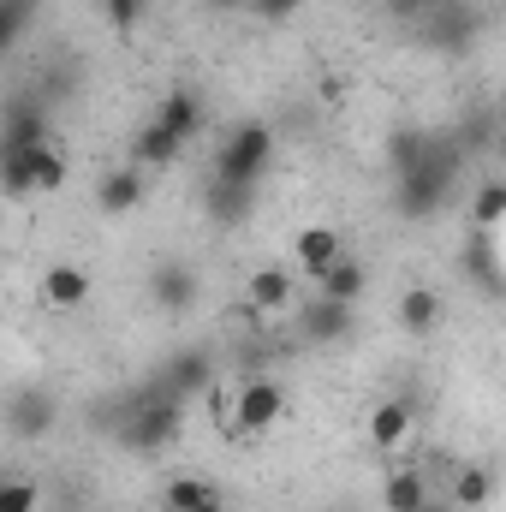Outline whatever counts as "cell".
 <instances>
[{
  "instance_id": "d4e9b609",
  "label": "cell",
  "mask_w": 506,
  "mask_h": 512,
  "mask_svg": "<svg viewBox=\"0 0 506 512\" xmlns=\"http://www.w3.org/2000/svg\"><path fill=\"white\" fill-rule=\"evenodd\" d=\"M30 167H36V197H54L60 185H66V173H72V161H66V149L48 137L42 149H30Z\"/></svg>"
},
{
  "instance_id": "f546056e",
  "label": "cell",
  "mask_w": 506,
  "mask_h": 512,
  "mask_svg": "<svg viewBox=\"0 0 506 512\" xmlns=\"http://www.w3.org/2000/svg\"><path fill=\"white\" fill-rule=\"evenodd\" d=\"M143 12H149V0H102V18H108L114 30H131Z\"/></svg>"
},
{
  "instance_id": "ac0fdd59",
  "label": "cell",
  "mask_w": 506,
  "mask_h": 512,
  "mask_svg": "<svg viewBox=\"0 0 506 512\" xmlns=\"http://www.w3.org/2000/svg\"><path fill=\"white\" fill-rule=\"evenodd\" d=\"M292 256H298V268H304L310 280H322V274L346 256V239H340L334 227H304V233L292 239Z\"/></svg>"
},
{
  "instance_id": "52a82bcc",
  "label": "cell",
  "mask_w": 506,
  "mask_h": 512,
  "mask_svg": "<svg viewBox=\"0 0 506 512\" xmlns=\"http://www.w3.org/2000/svg\"><path fill=\"white\" fill-rule=\"evenodd\" d=\"M417 30H423V42H429L435 54H465V48L477 42V12L459 6V0H447V6H435L429 18H417Z\"/></svg>"
},
{
  "instance_id": "83f0119b",
  "label": "cell",
  "mask_w": 506,
  "mask_h": 512,
  "mask_svg": "<svg viewBox=\"0 0 506 512\" xmlns=\"http://www.w3.org/2000/svg\"><path fill=\"white\" fill-rule=\"evenodd\" d=\"M36 501H42V489L30 477H6L0 483V512H36Z\"/></svg>"
},
{
  "instance_id": "603a6c76",
  "label": "cell",
  "mask_w": 506,
  "mask_h": 512,
  "mask_svg": "<svg viewBox=\"0 0 506 512\" xmlns=\"http://www.w3.org/2000/svg\"><path fill=\"white\" fill-rule=\"evenodd\" d=\"M316 292H322V298H340V304H358V298L370 292V268H364L358 256H340V262L316 280Z\"/></svg>"
},
{
  "instance_id": "d6986e66",
  "label": "cell",
  "mask_w": 506,
  "mask_h": 512,
  "mask_svg": "<svg viewBox=\"0 0 506 512\" xmlns=\"http://www.w3.org/2000/svg\"><path fill=\"white\" fill-rule=\"evenodd\" d=\"M459 268H465V280H471L477 292H489V298H506V268H501V256H495V245H489L483 233L465 245Z\"/></svg>"
},
{
  "instance_id": "7c38bea8",
  "label": "cell",
  "mask_w": 506,
  "mask_h": 512,
  "mask_svg": "<svg viewBox=\"0 0 506 512\" xmlns=\"http://www.w3.org/2000/svg\"><path fill=\"white\" fill-rule=\"evenodd\" d=\"M203 209H209L215 227H239V221H251V209H256V185H233V179L209 173V185H203Z\"/></svg>"
},
{
  "instance_id": "cb8c5ba5",
  "label": "cell",
  "mask_w": 506,
  "mask_h": 512,
  "mask_svg": "<svg viewBox=\"0 0 506 512\" xmlns=\"http://www.w3.org/2000/svg\"><path fill=\"white\" fill-rule=\"evenodd\" d=\"M429 137L435 131H423V126H399L393 137H387V149H381V161H387V173L399 179V173H411L423 155H429Z\"/></svg>"
},
{
  "instance_id": "8992f818",
  "label": "cell",
  "mask_w": 506,
  "mask_h": 512,
  "mask_svg": "<svg viewBox=\"0 0 506 512\" xmlns=\"http://www.w3.org/2000/svg\"><path fill=\"white\" fill-rule=\"evenodd\" d=\"M143 197H149V167H137V161H120V167H108V173L96 179V209H102L108 221L143 209Z\"/></svg>"
},
{
  "instance_id": "3957f363",
  "label": "cell",
  "mask_w": 506,
  "mask_h": 512,
  "mask_svg": "<svg viewBox=\"0 0 506 512\" xmlns=\"http://www.w3.org/2000/svg\"><path fill=\"white\" fill-rule=\"evenodd\" d=\"M268 167H274V131L262 126V120H245V126L227 131V143H221V155H215V173H221V179L256 185Z\"/></svg>"
},
{
  "instance_id": "1f68e13d",
  "label": "cell",
  "mask_w": 506,
  "mask_h": 512,
  "mask_svg": "<svg viewBox=\"0 0 506 512\" xmlns=\"http://www.w3.org/2000/svg\"><path fill=\"white\" fill-rule=\"evenodd\" d=\"M298 6H304V0H256L251 12L262 18V24H286V18H292Z\"/></svg>"
},
{
  "instance_id": "9c48e42d",
  "label": "cell",
  "mask_w": 506,
  "mask_h": 512,
  "mask_svg": "<svg viewBox=\"0 0 506 512\" xmlns=\"http://www.w3.org/2000/svg\"><path fill=\"white\" fill-rule=\"evenodd\" d=\"M352 322H358V304H340V298H310V304H298V334L310 340V346H334V340H346L352 334Z\"/></svg>"
},
{
  "instance_id": "8fae6325",
  "label": "cell",
  "mask_w": 506,
  "mask_h": 512,
  "mask_svg": "<svg viewBox=\"0 0 506 512\" xmlns=\"http://www.w3.org/2000/svg\"><path fill=\"white\" fill-rule=\"evenodd\" d=\"M155 387H161L167 399H179V405H185V399H197V393H209V387H215V364H209V352H197V346H191V352H179V358L155 376Z\"/></svg>"
},
{
  "instance_id": "4316f807",
  "label": "cell",
  "mask_w": 506,
  "mask_h": 512,
  "mask_svg": "<svg viewBox=\"0 0 506 512\" xmlns=\"http://www.w3.org/2000/svg\"><path fill=\"white\" fill-rule=\"evenodd\" d=\"M471 221H477V233L501 227L506 221V179H483V185H477V197H471Z\"/></svg>"
},
{
  "instance_id": "5bb4252c",
  "label": "cell",
  "mask_w": 506,
  "mask_h": 512,
  "mask_svg": "<svg viewBox=\"0 0 506 512\" xmlns=\"http://www.w3.org/2000/svg\"><path fill=\"white\" fill-rule=\"evenodd\" d=\"M411 399H399V393H381L376 405H370V447L381 453H399L405 447V435H411Z\"/></svg>"
},
{
  "instance_id": "d6a6232c",
  "label": "cell",
  "mask_w": 506,
  "mask_h": 512,
  "mask_svg": "<svg viewBox=\"0 0 506 512\" xmlns=\"http://www.w3.org/2000/svg\"><path fill=\"white\" fill-rule=\"evenodd\" d=\"M209 6H221V12H239V6H245V12H251L256 0H209Z\"/></svg>"
},
{
  "instance_id": "ffe728a7",
  "label": "cell",
  "mask_w": 506,
  "mask_h": 512,
  "mask_svg": "<svg viewBox=\"0 0 506 512\" xmlns=\"http://www.w3.org/2000/svg\"><path fill=\"white\" fill-rule=\"evenodd\" d=\"M149 120H161L167 131H179V137L191 143V137L203 131V96H197V90H167V96L155 102V114H149Z\"/></svg>"
},
{
  "instance_id": "e575fe53",
  "label": "cell",
  "mask_w": 506,
  "mask_h": 512,
  "mask_svg": "<svg viewBox=\"0 0 506 512\" xmlns=\"http://www.w3.org/2000/svg\"><path fill=\"white\" fill-rule=\"evenodd\" d=\"M197 512H227V507H221V501H209V507H197Z\"/></svg>"
},
{
  "instance_id": "30bf717a",
  "label": "cell",
  "mask_w": 506,
  "mask_h": 512,
  "mask_svg": "<svg viewBox=\"0 0 506 512\" xmlns=\"http://www.w3.org/2000/svg\"><path fill=\"white\" fill-rule=\"evenodd\" d=\"M245 310L256 316H280V310H298V274L286 262H268L245 280Z\"/></svg>"
},
{
  "instance_id": "2e32d148",
  "label": "cell",
  "mask_w": 506,
  "mask_h": 512,
  "mask_svg": "<svg viewBox=\"0 0 506 512\" xmlns=\"http://www.w3.org/2000/svg\"><path fill=\"white\" fill-rule=\"evenodd\" d=\"M441 316H447V298H441L435 286H405V292H399V328H405V334L429 340V334L441 328Z\"/></svg>"
},
{
  "instance_id": "6da1fadb",
  "label": "cell",
  "mask_w": 506,
  "mask_h": 512,
  "mask_svg": "<svg viewBox=\"0 0 506 512\" xmlns=\"http://www.w3.org/2000/svg\"><path fill=\"white\" fill-rule=\"evenodd\" d=\"M459 173H465V143L435 131V137H429V155H423L411 173H399V215H405V221L441 215V203L453 197Z\"/></svg>"
},
{
  "instance_id": "9a60e30c",
  "label": "cell",
  "mask_w": 506,
  "mask_h": 512,
  "mask_svg": "<svg viewBox=\"0 0 506 512\" xmlns=\"http://www.w3.org/2000/svg\"><path fill=\"white\" fill-rule=\"evenodd\" d=\"M179 155H185V137H179V131H167L161 120H143L137 137H131V161H137V167H149V173L173 167Z\"/></svg>"
},
{
  "instance_id": "4dcf8cb0",
  "label": "cell",
  "mask_w": 506,
  "mask_h": 512,
  "mask_svg": "<svg viewBox=\"0 0 506 512\" xmlns=\"http://www.w3.org/2000/svg\"><path fill=\"white\" fill-rule=\"evenodd\" d=\"M435 6H447V0H387V12H393V18H405V24H417V18H429Z\"/></svg>"
},
{
  "instance_id": "484cf974",
  "label": "cell",
  "mask_w": 506,
  "mask_h": 512,
  "mask_svg": "<svg viewBox=\"0 0 506 512\" xmlns=\"http://www.w3.org/2000/svg\"><path fill=\"white\" fill-rule=\"evenodd\" d=\"M209 501H221L209 477H173V483L161 489V507L167 512H197V507H209Z\"/></svg>"
},
{
  "instance_id": "44dd1931",
  "label": "cell",
  "mask_w": 506,
  "mask_h": 512,
  "mask_svg": "<svg viewBox=\"0 0 506 512\" xmlns=\"http://www.w3.org/2000/svg\"><path fill=\"white\" fill-rule=\"evenodd\" d=\"M447 501L459 512H483L495 501V471H489V465H459L453 483H447Z\"/></svg>"
},
{
  "instance_id": "f1b7e54d",
  "label": "cell",
  "mask_w": 506,
  "mask_h": 512,
  "mask_svg": "<svg viewBox=\"0 0 506 512\" xmlns=\"http://www.w3.org/2000/svg\"><path fill=\"white\" fill-rule=\"evenodd\" d=\"M30 12H36V0H0V24H6V42H18V36L30 30Z\"/></svg>"
},
{
  "instance_id": "4fadbf2b",
  "label": "cell",
  "mask_w": 506,
  "mask_h": 512,
  "mask_svg": "<svg viewBox=\"0 0 506 512\" xmlns=\"http://www.w3.org/2000/svg\"><path fill=\"white\" fill-rule=\"evenodd\" d=\"M429 501H435L429 471H417V465H393V471L381 477V512H423Z\"/></svg>"
},
{
  "instance_id": "7a4b0ae2",
  "label": "cell",
  "mask_w": 506,
  "mask_h": 512,
  "mask_svg": "<svg viewBox=\"0 0 506 512\" xmlns=\"http://www.w3.org/2000/svg\"><path fill=\"white\" fill-rule=\"evenodd\" d=\"M179 429H185V405H179V399H167L161 387L149 382L137 399H131L120 441H126L131 453H167V447L179 441Z\"/></svg>"
},
{
  "instance_id": "ba28073f",
  "label": "cell",
  "mask_w": 506,
  "mask_h": 512,
  "mask_svg": "<svg viewBox=\"0 0 506 512\" xmlns=\"http://www.w3.org/2000/svg\"><path fill=\"white\" fill-rule=\"evenodd\" d=\"M197 292H203V280H197L191 262H155V268H149V304H155V310L185 316V310L197 304Z\"/></svg>"
},
{
  "instance_id": "7402d4cb",
  "label": "cell",
  "mask_w": 506,
  "mask_h": 512,
  "mask_svg": "<svg viewBox=\"0 0 506 512\" xmlns=\"http://www.w3.org/2000/svg\"><path fill=\"white\" fill-rule=\"evenodd\" d=\"M6 423H12L18 441H36V435L54 429V399H48V393H18V399L6 405Z\"/></svg>"
},
{
  "instance_id": "5b68a950",
  "label": "cell",
  "mask_w": 506,
  "mask_h": 512,
  "mask_svg": "<svg viewBox=\"0 0 506 512\" xmlns=\"http://www.w3.org/2000/svg\"><path fill=\"white\" fill-rule=\"evenodd\" d=\"M90 292H96V280H90V268H84V262H48V268H42V280H36V298H42V310H54V316L84 310V304H90Z\"/></svg>"
},
{
  "instance_id": "277c9868",
  "label": "cell",
  "mask_w": 506,
  "mask_h": 512,
  "mask_svg": "<svg viewBox=\"0 0 506 512\" xmlns=\"http://www.w3.org/2000/svg\"><path fill=\"white\" fill-rule=\"evenodd\" d=\"M280 417H286V387L274 382V376H251V382L239 387V399H233L227 435H268Z\"/></svg>"
},
{
  "instance_id": "e0dca14e",
  "label": "cell",
  "mask_w": 506,
  "mask_h": 512,
  "mask_svg": "<svg viewBox=\"0 0 506 512\" xmlns=\"http://www.w3.org/2000/svg\"><path fill=\"white\" fill-rule=\"evenodd\" d=\"M48 143V108L36 102H12L6 126H0V155H18V149H42Z\"/></svg>"
},
{
  "instance_id": "836d02e7",
  "label": "cell",
  "mask_w": 506,
  "mask_h": 512,
  "mask_svg": "<svg viewBox=\"0 0 506 512\" xmlns=\"http://www.w3.org/2000/svg\"><path fill=\"white\" fill-rule=\"evenodd\" d=\"M423 512H459V507H453V501H441V495H435V501H429V507H423Z\"/></svg>"
}]
</instances>
